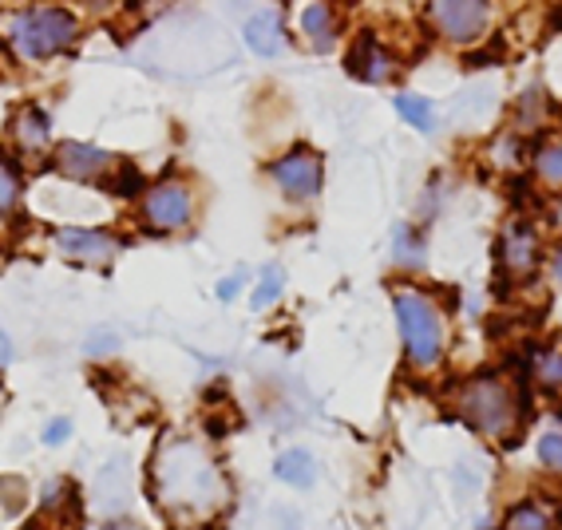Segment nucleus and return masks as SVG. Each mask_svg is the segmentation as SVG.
<instances>
[{"mask_svg": "<svg viewBox=\"0 0 562 530\" xmlns=\"http://www.w3.org/2000/svg\"><path fill=\"white\" fill-rule=\"evenodd\" d=\"M155 495L175 515H211L226 499V483L218 467L206 455V448L194 440H167L159 443L151 463Z\"/></svg>", "mask_w": 562, "mask_h": 530, "instance_id": "f257e3e1", "label": "nucleus"}, {"mask_svg": "<svg viewBox=\"0 0 562 530\" xmlns=\"http://www.w3.org/2000/svg\"><path fill=\"white\" fill-rule=\"evenodd\" d=\"M9 52L24 64H48L80 41V16L64 4H32L9 21Z\"/></svg>", "mask_w": 562, "mask_h": 530, "instance_id": "f03ea898", "label": "nucleus"}, {"mask_svg": "<svg viewBox=\"0 0 562 530\" xmlns=\"http://www.w3.org/2000/svg\"><path fill=\"white\" fill-rule=\"evenodd\" d=\"M456 411L472 424L480 436L503 440L519 424V396L499 376H475L456 392Z\"/></svg>", "mask_w": 562, "mask_h": 530, "instance_id": "7ed1b4c3", "label": "nucleus"}, {"mask_svg": "<svg viewBox=\"0 0 562 530\" xmlns=\"http://www.w3.org/2000/svg\"><path fill=\"white\" fill-rule=\"evenodd\" d=\"M396 320H401V337L408 349V361L416 369H436L443 357V317L432 301L416 290L396 293Z\"/></svg>", "mask_w": 562, "mask_h": 530, "instance_id": "20e7f679", "label": "nucleus"}, {"mask_svg": "<svg viewBox=\"0 0 562 530\" xmlns=\"http://www.w3.org/2000/svg\"><path fill=\"white\" fill-rule=\"evenodd\" d=\"M143 222L159 234H175L182 226H191L194 218V194L187 182L179 179H162L155 187L143 191V206H139Z\"/></svg>", "mask_w": 562, "mask_h": 530, "instance_id": "39448f33", "label": "nucleus"}, {"mask_svg": "<svg viewBox=\"0 0 562 530\" xmlns=\"http://www.w3.org/2000/svg\"><path fill=\"white\" fill-rule=\"evenodd\" d=\"M270 179L278 182V191L285 199H317L322 194V179H325V167H322V155H313V150L297 147L290 155H281V159L270 162Z\"/></svg>", "mask_w": 562, "mask_h": 530, "instance_id": "423d86ee", "label": "nucleus"}, {"mask_svg": "<svg viewBox=\"0 0 562 530\" xmlns=\"http://www.w3.org/2000/svg\"><path fill=\"white\" fill-rule=\"evenodd\" d=\"M52 246L64 261L76 266H111L120 258V238L108 230H83V226H60L52 234Z\"/></svg>", "mask_w": 562, "mask_h": 530, "instance_id": "0eeeda50", "label": "nucleus"}, {"mask_svg": "<svg viewBox=\"0 0 562 530\" xmlns=\"http://www.w3.org/2000/svg\"><path fill=\"white\" fill-rule=\"evenodd\" d=\"M432 21L452 44H472L487 32L492 9L487 0H432Z\"/></svg>", "mask_w": 562, "mask_h": 530, "instance_id": "6e6552de", "label": "nucleus"}, {"mask_svg": "<svg viewBox=\"0 0 562 530\" xmlns=\"http://www.w3.org/2000/svg\"><path fill=\"white\" fill-rule=\"evenodd\" d=\"M9 147L21 162H41L52 147V120L36 103H24L9 123Z\"/></svg>", "mask_w": 562, "mask_h": 530, "instance_id": "1a4fd4ad", "label": "nucleus"}, {"mask_svg": "<svg viewBox=\"0 0 562 530\" xmlns=\"http://www.w3.org/2000/svg\"><path fill=\"white\" fill-rule=\"evenodd\" d=\"M56 170H60L64 179H71V182H100V179H108L111 170H115V155L111 150H103V147H95V143H60L56 147Z\"/></svg>", "mask_w": 562, "mask_h": 530, "instance_id": "9d476101", "label": "nucleus"}, {"mask_svg": "<svg viewBox=\"0 0 562 530\" xmlns=\"http://www.w3.org/2000/svg\"><path fill=\"white\" fill-rule=\"evenodd\" d=\"M349 76H357L364 83H384L396 76V60H392V52L372 32H364V36H357V44L349 52Z\"/></svg>", "mask_w": 562, "mask_h": 530, "instance_id": "9b49d317", "label": "nucleus"}, {"mask_svg": "<svg viewBox=\"0 0 562 530\" xmlns=\"http://www.w3.org/2000/svg\"><path fill=\"white\" fill-rule=\"evenodd\" d=\"M241 36H246V48L254 52V56H278L281 48H285V24H281L278 12H254L250 21H246V29H241Z\"/></svg>", "mask_w": 562, "mask_h": 530, "instance_id": "f8f14e48", "label": "nucleus"}, {"mask_svg": "<svg viewBox=\"0 0 562 530\" xmlns=\"http://www.w3.org/2000/svg\"><path fill=\"white\" fill-rule=\"evenodd\" d=\"M337 9H333L329 0H313V4H305L302 9V36L310 48L317 52H333V44H337Z\"/></svg>", "mask_w": 562, "mask_h": 530, "instance_id": "ddd939ff", "label": "nucleus"}, {"mask_svg": "<svg viewBox=\"0 0 562 530\" xmlns=\"http://www.w3.org/2000/svg\"><path fill=\"white\" fill-rule=\"evenodd\" d=\"M503 261L512 266V273H531L539 261V238L527 222H512V230L503 238Z\"/></svg>", "mask_w": 562, "mask_h": 530, "instance_id": "4468645a", "label": "nucleus"}, {"mask_svg": "<svg viewBox=\"0 0 562 530\" xmlns=\"http://www.w3.org/2000/svg\"><path fill=\"white\" fill-rule=\"evenodd\" d=\"M95 490H100V507L103 510H111V515L127 510V503H131L127 460H111L108 467L100 471V480H95Z\"/></svg>", "mask_w": 562, "mask_h": 530, "instance_id": "2eb2a0df", "label": "nucleus"}, {"mask_svg": "<svg viewBox=\"0 0 562 530\" xmlns=\"http://www.w3.org/2000/svg\"><path fill=\"white\" fill-rule=\"evenodd\" d=\"M273 475H278L281 483H290V487H313V480H317V460H313L305 448H290L278 455Z\"/></svg>", "mask_w": 562, "mask_h": 530, "instance_id": "dca6fc26", "label": "nucleus"}, {"mask_svg": "<svg viewBox=\"0 0 562 530\" xmlns=\"http://www.w3.org/2000/svg\"><path fill=\"white\" fill-rule=\"evenodd\" d=\"M535 174L547 182L551 191H562V139H547L535 150Z\"/></svg>", "mask_w": 562, "mask_h": 530, "instance_id": "f3484780", "label": "nucleus"}, {"mask_svg": "<svg viewBox=\"0 0 562 530\" xmlns=\"http://www.w3.org/2000/svg\"><path fill=\"white\" fill-rule=\"evenodd\" d=\"M396 111H401V120L412 123L416 131L436 127V108L424 100V95H396Z\"/></svg>", "mask_w": 562, "mask_h": 530, "instance_id": "a211bd4d", "label": "nucleus"}, {"mask_svg": "<svg viewBox=\"0 0 562 530\" xmlns=\"http://www.w3.org/2000/svg\"><path fill=\"white\" fill-rule=\"evenodd\" d=\"M281 290H285V273H281V266H266L258 278V285H254V309H270L273 301L281 297Z\"/></svg>", "mask_w": 562, "mask_h": 530, "instance_id": "6ab92c4d", "label": "nucleus"}, {"mask_svg": "<svg viewBox=\"0 0 562 530\" xmlns=\"http://www.w3.org/2000/svg\"><path fill=\"white\" fill-rule=\"evenodd\" d=\"M503 530H551V519L539 503H519V507L507 515V527Z\"/></svg>", "mask_w": 562, "mask_h": 530, "instance_id": "aec40b11", "label": "nucleus"}, {"mask_svg": "<svg viewBox=\"0 0 562 530\" xmlns=\"http://www.w3.org/2000/svg\"><path fill=\"white\" fill-rule=\"evenodd\" d=\"M16 202H21V179H16L12 162H0V218L16 211Z\"/></svg>", "mask_w": 562, "mask_h": 530, "instance_id": "412c9836", "label": "nucleus"}, {"mask_svg": "<svg viewBox=\"0 0 562 530\" xmlns=\"http://www.w3.org/2000/svg\"><path fill=\"white\" fill-rule=\"evenodd\" d=\"M396 261L401 266H424V246L420 238H412L408 226H396Z\"/></svg>", "mask_w": 562, "mask_h": 530, "instance_id": "4be33fe9", "label": "nucleus"}, {"mask_svg": "<svg viewBox=\"0 0 562 530\" xmlns=\"http://www.w3.org/2000/svg\"><path fill=\"white\" fill-rule=\"evenodd\" d=\"M539 460L547 463V467L562 471V436L554 431V436H542L539 440Z\"/></svg>", "mask_w": 562, "mask_h": 530, "instance_id": "5701e85b", "label": "nucleus"}, {"mask_svg": "<svg viewBox=\"0 0 562 530\" xmlns=\"http://www.w3.org/2000/svg\"><path fill=\"white\" fill-rule=\"evenodd\" d=\"M120 349V337L115 332H91L88 337V352L91 357H108V352Z\"/></svg>", "mask_w": 562, "mask_h": 530, "instance_id": "b1692460", "label": "nucleus"}, {"mask_svg": "<svg viewBox=\"0 0 562 530\" xmlns=\"http://www.w3.org/2000/svg\"><path fill=\"white\" fill-rule=\"evenodd\" d=\"M68 436H71V420H52L48 431H44V443H52V448H56V443H64Z\"/></svg>", "mask_w": 562, "mask_h": 530, "instance_id": "393cba45", "label": "nucleus"}, {"mask_svg": "<svg viewBox=\"0 0 562 530\" xmlns=\"http://www.w3.org/2000/svg\"><path fill=\"white\" fill-rule=\"evenodd\" d=\"M539 372H542V381L547 384H562V357H547Z\"/></svg>", "mask_w": 562, "mask_h": 530, "instance_id": "a878e982", "label": "nucleus"}, {"mask_svg": "<svg viewBox=\"0 0 562 530\" xmlns=\"http://www.w3.org/2000/svg\"><path fill=\"white\" fill-rule=\"evenodd\" d=\"M238 285H241V273H234V278H226V281H222V285H218V297H222V301H234V297H238Z\"/></svg>", "mask_w": 562, "mask_h": 530, "instance_id": "bb28decb", "label": "nucleus"}, {"mask_svg": "<svg viewBox=\"0 0 562 530\" xmlns=\"http://www.w3.org/2000/svg\"><path fill=\"white\" fill-rule=\"evenodd\" d=\"M80 4H83V9H91V12H111L120 0H80Z\"/></svg>", "mask_w": 562, "mask_h": 530, "instance_id": "cd10ccee", "label": "nucleus"}, {"mask_svg": "<svg viewBox=\"0 0 562 530\" xmlns=\"http://www.w3.org/2000/svg\"><path fill=\"white\" fill-rule=\"evenodd\" d=\"M9 357H12V340H9V332L0 329V364H9Z\"/></svg>", "mask_w": 562, "mask_h": 530, "instance_id": "c85d7f7f", "label": "nucleus"}, {"mask_svg": "<svg viewBox=\"0 0 562 530\" xmlns=\"http://www.w3.org/2000/svg\"><path fill=\"white\" fill-rule=\"evenodd\" d=\"M554 278L562 281V246H559V253H554Z\"/></svg>", "mask_w": 562, "mask_h": 530, "instance_id": "c756f323", "label": "nucleus"}]
</instances>
